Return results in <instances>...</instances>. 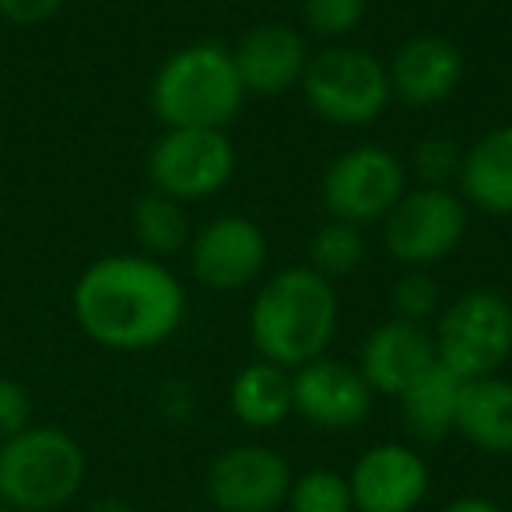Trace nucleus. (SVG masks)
<instances>
[{
	"label": "nucleus",
	"mask_w": 512,
	"mask_h": 512,
	"mask_svg": "<svg viewBox=\"0 0 512 512\" xmlns=\"http://www.w3.org/2000/svg\"><path fill=\"white\" fill-rule=\"evenodd\" d=\"M456 193L488 218H512V123L484 130L463 148Z\"/></svg>",
	"instance_id": "17"
},
{
	"label": "nucleus",
	"mask_w": 512,
	"mask_h": 512,
	"mask_svg": "<svg viewBox=\"0 0 512 512\" xmlns=\"http://www.w3.org/2000/svg\"><path fill=\"white\" fill-rule=\"evenodd\" d=\"M130 232H134L137 253L151 256V260H162V264H169L172 256L186 253L193 239L186 204H179V200L155 190L137 197L134 211H130Z\"/></svg>",
	"instance_id": "21"
},
{
	"label": "nucleus",
	"mask_w": 512,
	"mask_h": 512,
	"mask_svg": "<svg viewBox=\"0 0 512 512\" xmlns=\"http://www.w3.org/2000/svg\"><path fill=\"white\" fill-rule=\"evenodd\" d=\"M463 379L453 376L446 365L435 362L425 376H418L404 393L397 397L400 404V425L407 439L418 446H435L449 439L456 428V404H460Z\"/></svg>",
	"instance_id": "20"
},
{
	"label": "nucleus",
	"mask_w": 512,
	"mask_h": 512,
	"mask_svg": "<svg viewBox=\"0 0 512 512\" xmlns=\"http://www.w3.org/2000/svg\"><path fill=\"white\" fill-rule=\"evenodd\" d=\"M285 505L288 512H355L348 474L330 467H313L295 477Z\"/></svg>",
	"instance_id": "23"
},
{
	"label": "nucleus",
	"mask_w": 512,
	"mask_h": 512,
	"mask_svg": "<svg viewBox=\"0 0 512 512\" xmlns=\"http://www.w3.org/2000/svg\"><path fill=\"white\" fill-rule=\"evenodd\" d=\"M299 92L316 120L344 130L372 127L393 102L386 64L355 43H327L313 53Z\"/></svg>",
	"instance_id": "5"
},
{
	"label": "nucleus",
	"mask_w": 512,
	"mask_h": 512,
	"mask_svg": "<svg viewBox=\"0 0 512 512\" xmlns=\"http://www.w3.org/2000/svg\"><path fill=\"white\" fill-rule=\"evenodd\" d=\"M432 341L453 376H498L512 358V302L495 288H470L439 309Z\"/></svg>",
	"instance_id": "6"
},
{
	"label": "nucleus",
	"mask_w": 512,
	"mask_h": 512,
	"mask_svg": "<svg viewBox=\"0 0 512 512\" xmlns=\"http://www.w3.org/2000/svg\"><path fill=\"white\" fill-rule=\"evenodd\" d=\"M453 435H460L477 453L512 456V379L502 372L463 379Z\"/></svg>",
	"instance_id": "18"
},
{
	"label": "nucleus",
	"mask_w": 512,
	"mask_h": 512,
	"mask_svg": "<svg viewBox=\"0 0 512 512\" xmlns=\"http://www.w3.org/2000/svg\"><path fill=\"white\" fill-rule=\"evenodd\" d=\"M383 249L393 264L432 271L463 246L470 228V207L449 186H407L393 211L379 221Z\"/></svg>",
	"instance_id": "7"
},
{
	"label": "nucleus",
	"mask_w": 512,
	"mask_h": 512,
	"mask_svg": "<svg viewBox=\"0 0 512 512\" xmlns=\"http://www.w3.org/2000/svg\"><path fill=\"white\" fill-rule=\"evenodd\" d=\"M355 512H414L428 498L432 470L425 456L404 442H376L348 474Z\"/></svg>",
	"instance_id": "13"
},
{
	"label": "nucleus",
	"mask_w": 512,
	"mask_h": 512,
	"mask_svg": "<svg viewBox=\"0 0 512 512\" xmlns=\"http://www.w3.org/2000/svg\"><path fill=\"white\" fill-rule=\"evenodd\" d=\"M463 165V148L449 134H428L414 144L407 176L418 179V186H449L456 190V176Z\"/></svg>",
	"instance_id": "25"
},
{
	"label": "nucleus",
	"mask_w": 512,
	"mask_h": 512,
	"mask_svg": "<svg viewBox=\"0 0 512 512\" xmlns=\"http://www.w3.org/2000/svg\"><path fill=\"white\" fill-rule=\"evenodd\" d=\"M267 256H271L267 235L249 214H218L193 232L186 249L193 281L221 295L260 285Z\"/></svg>",
	"instance_id": "10"
},
{
	"label": "nucleus",
	"mask_w": 512,
	"mask_h": 512,
	"mask_svg": "<svg viewBox=\"0 0 512 512\" xmlns=\"http://www.w3.org/2000/svg\"><path fill=\"white\" fill-rule=\"evenodd\" d=\"M435 358V341L428 323H411L390 316L386 323L369 330L358 351V372L365 376L372 393L397 400L418 376H425Z\"/></svg>",
	"instance_id": "16"
},
{
	"label": "nucleus",
	"mask_w": 512,
	"mask_h": 512,
	"mask_svg": "<svg viewBox=\"0 0 512 512\" xmlns=\"http://www.w3.org/2000/svg\"><path fill=\"white\" fill-rule=\"evenodd\" d=\"M341 323L337 285L309 264L281 267L256 285L246 330L256 358L295 372L330 351Z\"/></svg>",
	"instance_id": "2"
},
{
	"label": "nucleus",
	"mask_w": 512,
	"mask_h": 512,
	"mask_svg": "<svg viewBox=\"0 0 512 512\" xmlns=\"http://www.w3.org/2000/svg\"><path fill=\"white\" fill-rule=\"evenodd\" d=\"M228 411L239 425L253 428V432H271V428L285 425L295 414L292 372L264 362V358L242 365L228 383Z\"/></svg>",
	"instance_id": "19"
},
{
	"label": "nucleus",
	"mask_w": 512,
	"mask_h": 512,
	"mask_svg": "<svg viewBox=\"0 0 512 512\" xmlns=\"http://www.w3.org/2000/svg\"><path fill=\"white\" fill-rule=\"evenodd\" d=\"M386 71H390L393 102H404L407 109H432L453 99L456 88L463 85L467 64H463V50L453 39L418 32L393 50Z\"/></svg>",
	"instance_id": "15"
},
{
	"label": "nucleus",
	"mask_w": 512,
	"mask_h": 512,
	"mask_svg": "<svg viewBox=\"0 0 512 512\" xmlns=\"http://www.w3.org/2000/svg\"><path fill=\"white\" fill-rule=\"evenodd\" d=\"M442 512H505L502 505H495L491 498H481V495H460L446 505Z\"/></svg>",
	"instance_id": "29"
},
{
	"label": "nucleus",
	"mask_w": 512,
	"mask_h": 512,
	"mask_svg": "<svg viewBox=\"0 0 512 512\" xmlns=\"http://www.w3.org/2000/svg\"><path fill=\"white\" fill-rule=\"evenodd\" d=\"M365 228L348 225V221H337L327 218L313 235H309V246H306V264L313 267L316 274H323L327 281H344L365 264Z\"/></svg>",
	"instance_id": "22"
},
{
	"label": "nucleus",
	"mask_w": 512,
	"mask_h": 512,
	"mask_svg": "<svg viewBox=\"0 0 512 512\" xmlns=\"http://www.w3.org/2000/svg\"><path fill=\"white\" fill-rule=\"evenodd\" d=\"M239 169L228 130H162L148 151L151 190L179 200L200 204L225 190Z\"/></svg>",
	"instance_id": "9"
},
{
	"label": "nucleus",
	"mask_w": 512,
	"mask_h": 512,
	"mask_svg": "<svg viewBox=\"0 0 512 512\" xmlns=\"http://www.w3.org/2000/svg\"><path fill=\"white\" fill-rule=\"evenodd\" d=\"M183 512H214V509H183Z\"/></svg>",
	"instance_id": "31"
},
{
	"label": "nucleus",
	"mask_w": 512,
	"mask_h": 512,
	"mask_svg": "<svg viewBox=\"0 0 512 512\" xmlns=\"http://www.w3.org/2000/svg\"><path fill=\"white\" fill-rule=\"evenodd\" d=\"M390 309L397 320L411 323H428L439 316L442 309V292L435 285V278L418 267H404L397 274V281L390 285Z\"/></svg>",
	"instance_id": "26"
},
{
	"label": "nucleus",
	"mask_w": 512,
	"mask_h": 512,
	"mask_svg": "<svg viewBox=\"0 0 512 512\" xmlns=\"http://www.w3.org/2000/svg\"><path fill=\"white\" fill-rule=\"evenodd\" d=\"M369 15V0H299V18L306 32L327 43H348Z\"/></svg>",
	"instance_id": "24"
},
{
	"label": "nucleus",
	"mask_w": 512,
	"mask_h": 512,
	"mask_svg": "<svg viewBox=\"0 0 512 512\" xmlns=\"http://www.w3.org/2000/svg\"><path fill=\"white\" fill-rule=\"evenodd\" d=\"M88 481L85 446L57 425H29L0 442V505L15 512H57Z\"/></svg>",
	"instance_id": "4"
},
{
	"label": "nucleus",
	"mask_w": 512,
	"mask_h": 512,
	"mask_svg": "<svg viewBox=\"0 0 512 512\" xmlns=\"http://www.w3.org/2000/svg\"><path fill=\"white\" fill-rule=\"evenodd\" d=\"M228 50H232L235 74L246 95H260V99H278L299 88L309 57H313L306 36L285 22L253 25Z\"/></svg>",
	"instance_id": "14"
},
{
	"label": "nucleus",
	"mask_w": 512,
	"mask_h": 512,
	"mask_svg": "<svg viewBox=\"0 0 512 512\" xmlns=\"http://www.w3.org/2000/svg\"><path fill=\"white\" fill-rule=\"evenodd\" d=\"M292 481L285 453L242 442L214 456L204 474V491L214 512H278L288 502Z\"/></svg>",
	"instance_id": "11"
},
{
	"label": "nucleus",
	"mask_w": 512,
	"mask_h": 512,
	"mask_svg": "<svg viewBox=\"0 0 512 512\" xmlns=\"http://www.w3.org/2000/svg\"><path fill=\"white\" fill-rule=\"evenodd\" d=\"M29 425H32V393L18 379L0 376V442L25 432Z\"/></svg>",
	"instance_id": "27"
},
{
	"label": "nucleus",
	"mask_w": 512,
	"mask_h": 512,
	"mask_svg": "<svg viewBox=\"0 0 512 512\" xmlns=\"http://www.w3.org/2000/svg\"><path fill=\"white\" fill-rule=\"evenodd\" d=\"M67 0H0V18L15 29H39L64 11Z\"/></svg>",
	"instance_id": "28"
},
{
	"label": "nucleus",
	"mask_w": 512,
	"mask_h": 512,
	"mask_svg": "<svg viewBox=\"0 0 512 512\" xmlns=\"http://www.w3.org/2000/svg\"><path fill=\"white\" fill-rule=\"evenodd\" d=\"M407 186L411 176L397 151L383 144H355L327 165L320 179V200L330 218L369 228L393 211Z\"/></svg>",
	"instance_id": "8"
},
{
	"label": "nucleus",
	"mask_w": 512,
	"mask_h": 512,
	"mask_svg": "<svg viewBox=\"0 0 512 512\" xmlns=\"http://www.w3.org/2000/svg\"><path fill=\"white\" fill-rule=\"evenodd\" d=\"M246 99L232 50L214 39L172 50L148 88V106L162 130H228V123L239 120Z\"/></svg>",
	"instance_id": "3"
},
{
	"label": "nucleus",
	"mask_w": 512,
	"mask_h": 512,
	"mask_svg": "<svg viewBox=\"0 0 512 512\" xmlns=\"http://www.w3.org/2000/svg\"><path fill=\"white\" fill-rule=\"evenodd\" d=\"M0 512H15V509H8V505H0Z\"/></svg>",
	"instance_id": "32"
},
{
	"label": "nucleus",
	"mask_w": 512,
	"mask_h": 512,
	"mask_svg": "<svg viewBox=\"0 0 512 512\" xmlns=\"http://www.w3.org/2000/svg\"><path fill=\"white\" fill-rule=\"evenodd\" d=\"M376 393L369 390L358 365L341 358H316L292 372V407L306 425L320 432H351L372 411Z\"/></svg>",
	"instance_id": "12"
},
{
	"label": "nucleus",
	"mask_w": 512,
	"mask_h": 512,
	"mask_svg": "<svg viewBox=\"0 0 512 512\" xmlns=\"http://www.w3.org/2000/svg\"><path fill=\"white\" fill-rule=\"evenodd\" d=\"M71 316L92 344L120 355L155 351L186 320V288L169 264L144 253L99 256L71 288Z\"/></svg>",
	"instance_id": "1"
},
{
	"label": "nucleus",
	"mask_w": 512,
	"mask_h": 512,
	"mask_svg": "<svg viewBox=\"0 0 512 512\" xmlns=\"http://www.w3.org/2000/svg\"><path fill=\"white\" fill-rule=\"evenodd\" d=\"M88 512H134L123 498H99Z\"/></svg>",
	"instance_id": "30"
}]
</instances>
